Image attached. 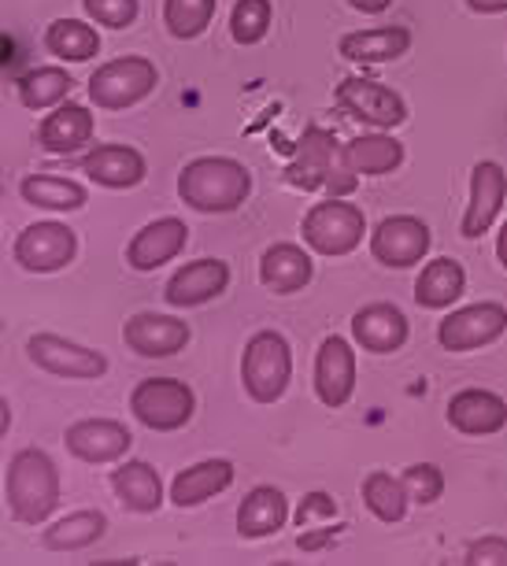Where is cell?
I'll list each match as a JSON object with an SVG mask.
<instances>
[{
  "label": "cell",
  "instance_id": "1",
  "mask_svg": "<svg viewBox=\"0 0 507 566\" xmlns=\"http://www.w3.org/2000/svg\"><path fill=\"white\" fill-rule=\"evenodd\" d=\"M248 193H252V175L230 156H200L178 175L182 205L204 211V216H230L245 205Z\"/></svg>",
  "mask_w": 507,
  "mask_h": 566
},
{
  "label": "cell",
  "instance_id": "2",
  "mask_svg": "<svg viewBox=\"0 0 507 566\" xmlns=\"http://www.w3.org/2000/svg\"><path fill=\"white\" fill-rule=\"evenodd\" d=\"M4 493H8V511L23 526H41L60 504V470L56 463L38 452V448H23L12 455L4 474Z\"/></svg>",
  "mask_w": 507,
  "mask_h": 566
},
{
  "label": "cell",
  "instance_id": "3",
  "mask_svg": "<svg viewBox=\"0 0 507 566\" xmlns=\"http://www.w3.org/2000/svg\"><path fill=\"white\" fill-rule=\"evenodd\" d=\"M289 186L297 189H319L327 186L333 197H344L355 189L360 175L344 164L338 142H333L330 130H319V126H308L304 137H300V148L293 156V164L286 167Z\"/></svg>",
  "mask_w": 507,
  "mask_h": 566
},
{
  "label": "cell",
  "instance_id": "4",
  "mask_svg": "<svg viewBox=\"0 0 507 566\" xmlns=\"http://www.w3.org/2000/svg\"><path fill=\"white\" fill-rule=\"evenodd\" d=\"M289 378H293V352L278 329H260L245 345L241 356V381L245 392L256 403H278L286 397Z\"/></svg>",
  "mask_w": 507,
  "mask_h": 566
},
{
  "label": "cell",
  "instance_id": "5",
  "mask_svg": "<svg viewBox=\"0 0 507 566\" xmlns=\"http://www.w3.org/2000/svg\"><path fill=\"white\" fill-rule=\"evenodd\" d=\"M156 63L145 56H118L90 74V101L101 112H126L156 90Z\"/></svg>",
  "mask_w": 507,
  "mask_h": 566
},
{
  "label": "cell",
  "instance_id": "6",
  "mask_svg": "<svg viewBox=\"0 0 507 566\" xmlns=\"http://www.w3.org/2000/svg\"><path fill=\"white\" fill-rule=\"evenodd\" d=\"M304 244L311 252L319 255H349L363 244V233H366V216L363 208L349 205V200L333 197V200H322L304 216Z\"/></svg>",
  "mask_w": 507,
  "mask_h": 566
},
{
  "label": "cell",
  "instance_id": "7",
  "mask_svg": "<svg viewBox=\"0 0 507 566\" xmlns=\"http://www.w3.org/2000/svg\"><path fill=\"white\" fill-rule=\"evenodd\" d=\"M131 411L134 419L148 426L156 433H175L182 430L193 411H197V397L186 381L175 378H145L137 381V389L131 392Z\"/></svg>",
  "mask_w": 507,
  "mask_h": 566
},
{
  "label": "cell",
  "instance_id": "8",
  "mask_svg": "<svg viewBox=\"0 0 507 566\" xmlns=\"http://www.w3.org/2000/svg\"><path fill=\"white\" fill-rule=\"evenodd\" d=\"M504 329H507V307L482 301V304L459 307V312H452L448 318H441L437 340L445 352H474V348H485V345H493V340H500Z\"/></svg>",
  "mask_w": 507,
  "mask_h": 566
},
{
  "label": "cell",
  "instance_id": "9",
  "mask_svg": "<svg viewBox=\"0 0 507 566\" xmlns=\"http://www.w3.org/2000/svg\"><path fill=\"white\" fill-rule=\"evenodd\" d=\"M74 252H79V238H74L71 227L63 222H34L27 227L23 233L15 238V263L23 266L30 274H52V271H63Z\"/></svg>",
  "mask_w": 507,
  "mask_h": 566
},
{
  "label": "cell",
  "instance_id": "10",
  "mask_svg": "<svg viewBox=\"0 0 507 566\" xmlns=\"http://www.w3.org/2000/svg\"><path fill=\"white\" fill-rule=\"evenodd\" d=\"M333 97H338V104L352 119L371 123L377 130H396L407 119V104L401 93L371 78H344Z\"/></svg>",
  "mask_w": 507,
  "mask_h": 566
},
{
  "label": "cell",
  "instance_id": "11",
  "mask_svg": "<svg viewBox=\"0 0 507 566\" xmlns=\"http://www.w3.org/2000/svg\"><path fill=\"white\" fill-rule=\"evenodd\" d=\"M430 244H434L430 227L415 216H390V219L377 222L374 233H371V255L377 263L396 266V271L423 263Z\"/></svg>",
  "mask_w": 507,
  "mask_h": 566
},
{
  "label": "cell",
  "instance_id": "12",
  "mask_svg": "<svg viewBox=\"0 0 507 566\" xmlns=\"http://www.w3.org/2000/svg\"><path fill=\"white\" fill-rule=\"evenodd\" d=\"M27 356H30V363H38L41 370L56 374V378L90 381V378H101L107 370V359L101 352L85 348L79 340H68L60 334H34L27 340Z\"/></svg>",
  "mask_w": 507,
  "mask_h": 566
},
{
  "label": "cell",
  "instance_id": "13",
  "mask_svg": "<svg viewBox=\"0 0 507 566\" xmlns=\"http://www.w3.org/2000/svg\"><path fill=\"white\" fill-rule=\"evenodd\" d=\"M504 197H507V170L496 164V159H482L474 164L470 170V205L463 211V222H459V233L463 238H482V233L493 230L496 216L504 208Z\"/></svg>",
  "mask_w": 507,
  "mask_h": 566
},
{
  "label": "cell",
  "instance_id": "14",
  "mask_svg": "<svg viewBox=\"0 0 507 566\" xmlns=\"http://www.w3.org/2000/svg\"><path fill=\"white\" fill-rule=\"evenodd\" d=\"M123 340H126V348L142 359H167L189 345V326L175 315L137 312L126 318Z\"/></svg>",
  "mask_w": 507,
  "mask_h": 566
},
{
  "label": "cell",
  "instance_id": "15",
  "mask_svg": "<svg viewBox=\"0 0 507 566\" xmlns=\"http://www.w3.org/2000/svg\"><path fill=\"white\" fill-rule=\"evenodd\" d=\"M63 444H68V452L74 459L101 467V463H115V459H123L126 452H131L134 437L123 422H115V419H82V422L68 426Z\"/></svg>",
  "mask_w": 507,
  "mask_h": 566
},
{
  "label": "cell",
  "instance_id": "16",
  "mask_svg": "<svg viewBox=\"0 0 507 566\" xmlns=\"http://www.w3.org/2000/svg\"><path fill=\"white\" fill-rule=\"evenodd\" d=\"M355 392V352L344 337L330 334L315 356V397L327 408H344Z\"/></svg>",
  "mask_w": 507,
  "mask_h": 566
},
{
  "label": "cell",
  "instance_id": "17",
  "mask_svg": "<svg viewBox=\"0 0 507 566\" xmlns=\"http://www.w3.org/2000/svg\"><path fill=\"white\" fill-rule=\"evenodd\" d=\"M186 241H189V230L182 219H175V216L156 219V222H148V227L137 230L134 241L126 244V263L142 274L159 271V266L170 263L182 249H186Z\"/></svg>",
  "mask_w": 507,
  "mask_h": 566
},
{
  "label": "cell",
  "instance_id": "18",
  "mask_svg": "<svg viewBox=\"0 0 507 566\" xmlns=\"http://www.w3.org/2000/svg\"><path fill=\"white\" fill-rule=\"evenodd\" d=\"M226 285H230V266L223 260H197L170 274L164 301L170 307H200L215 301V296H223Z\"/></svg>",
  "mask_w": 507,
  "mask_h": 566
},
{
  "label": "cell",
  "instance_id": "19",
  "mask_svg": "<svg viewBox=\"0 0 507 566\" xmlns=\"http://www.w3.org/2000/svg\"><path fill=\"white\" fill-rule=\"evenodd\" d=\"M352 337L363 352L390 356L407 345V318L396 304H366L352 315Z\"/></svg>",
  "mask_w": 507,
  "mask_h": 566
},
{
  "label": "cell",
  "instance_id": "20",
  "mask_svg": "<svg viewBox=\"0 0 507 566\" xmlns=\"http://www.w3.org/2000/svg\"><path fill=\"white\" fill-rule=\"evenodd\" d=\"M448 426L467 437H489L507 426V400L489 389H463L448 400Z\"/></svg>",
  "mask_w": 507,
  "mask_h": 566
},
{
  "label": "cell",
  "instance_id": "21",
  "mask_svg": "<svg viewBox=\"0 0 507 566\" xmlns=\"http://www.w3.org/2000/svg\"><path fill=\"white\" fill-rule=\"evenodd\" d=\"M82 170L104 189H134L148 175L145 156L131 145H93L82 159Z\"/></svg>",
  "mask_w": 507,
  "mask_h": 566
},
{
  "label": "cell",
  "instance_id": "22",
  "mask_svg": "<svg viewBox=\"0 0 507 566\" xmlns=\"http://www.w3.org/2000/svg\"><path fill=\"white\" fill-rule=\"evenodd\" d=\"M93 115L82 104H56L38 126V145L52 156H71L93 142Z\"/></svg>",
  "mask_w": 507,
  "mask_h": 566
},
{
  "label": "cell",
  "instance_id": "23",
  "mask_svg": "<svg viewBox=\"0 0 507 566\" xmlns=\"http://www.w3.org/2000/svg\"><path fill=\"white\" fill-rule=\"evenodd\" d=\"M311 274H315L311 255L300 249V244H289V241L271 244L260 260V282H263V290H271L275 296L300 293L311 282Z\"/></svg>",
  "mask_w": 507,
  "mask_h": 566
},
{
  "label": "cell",
  "instance_id": "24",
  "mask_svg": "<svg viewBox=\"0 0 507 566\" xmlns=\"http://www.w3.org/2000/svg\"><path fill=\"white\" fill-rule=\"evenodd\" d=\"M286 522H289V500L275 485H256L252 493H245L241 507H237V533L245 541L271 537Z\"/></svg>",
  "mask_w": 507,
  "mask_h": 566
},
{
  "label": "cell",
  "instance_id": "25",
  "mask_svg": "<svg viewBox=\"0 0 507 566\" xmlns=\"http://www.w3.org/2000/svg\"><path fill=\"white\" fill-rule=\"evenodd\" d=\"M112 489L118 504L134 511V515H153V511L164 507V482L145 459H131V463L112 470Z\"/></svg>",
  "mask_w": 507,
  "mask_h": 566
},
{
  "label": "cell",
  "instance_id": "26",
  "mask_svg": "<svg viewBox=\"0 0 507 566\" xmlns=\"http://www.w3.org/2000/svg\"><path fill=\"white\" fill-rule=\"evenodd\" d=\"M230 485H234L230 459H204V463L186 467L175 482H170V500H175L178 507H197L204 500L226 493Z\"/></svg>",
  "mask_w": 507,
  "mask_h": 566
},
{
  "label": "cell",
  "instance_id": "27",
  "mask_svg": "<svg viewBox=\"0 0 507 566\" xmlns=\"http://www.w3.org/2000/svg\"><path fill=\"white\" fill-rule=\"evenodd\" d=\"M407 49H412V30L407 27H374L341 38V56L352 63H393Z\"/></svg>",
  "mask_w": 507,
  "mask_h": 566
},
{
  "label": "cell",
  "instance_id": "28",
  "mask_svg": "<svg viewBox=\"0 0 507 566\" xmlns=\"http://www.w3.org/2000/svg\"><path fill=\"white\" fill-rule=\"evenodd\" d=\"M463 293H467V271H463V263L448 260V255L430 260L423 266V274L415 277V304L430 307V312L452 307Z\"/></svg>",
  "mask_w": 507,
  "mask_h": 566
},
{
  "label": "cell",
  "instance_id": "29",
  "mask_svg": "<svg viewBox=\"0 0 507 566\" xmlns=\"http://www.w3.org/2000/svg\"><path fill=\"white\" fill-rule=\"evenodd\" d=\"M341 156L355 175L377 178L404 164V145L390 134H363V137H352L349 145H341Z\"/></svg>",
  "mask_w": 507,
  "mask_h": 566
},
{
  "label": "cell",
  "instance_id": "30",
  "mask_svg": "<svg viewBox=\"0 0 507 566\" xmlns=\"http://www.w3.org/2000/svg\"><path fill=\"white\" fill-rule=\"evenodd\" d=\"M19 197L27 200L30 208H45V211H79L85 208V186L71 178H56V175H27L19 181Z\"/></svg>",
  "mask_w": 507,
  "mask_h": 566
},
{
  "label": "cell",
  "instance_id": "31",
  "mask_svg": "<svg viewBox=\"0 0 507 566\" xmlns=\"http://www.w3.org/2000/svg\"><path fill=\"white\" fill-rule=\"evenodd\" d=\"M15 90H19L23 108L45 112V108H56V104H63L71 97L74 78L63 67H34V71H27L23 78L15 82Z\"/></svg>",
  "mask_w": 507,
  "mask_h": 566
},
{
  "label": "cell",
  "instance_id": "32",
  "mask_svg": "<svg viewBox=\"0 0 507 566\" xmlns=\"http://www.w3.org/2000/svg\"><path fill=\"white\" fill-rule=\"evenodd\" d=\"M45 49L63 63H85L101 52V34L82 19H56L45 30Z\"/></svg>",
  "mask_w": 507,
  "mask_h": 566
},
{
  "label": "cell",
  "instance_id": "33",
  "mask_svg": "<svg viewBox=\"0 0 507 566\" xmlns=\"http://www.w3.org/2000/svg\"><path fill=\"white\" fill-rule=\"evenodd\" d=\"M107 530V518L101 511H74V515L60 518L56 526H49L41 533V544L49 552H79V548H90L93 541H101Z\"/></svg>",
  "mask_w": 507,
  "mask_h": 566
},
{
  "label": "cell",
  "instance_id": "34",
  "mask_svg": "<svg viewBox=\"0 0 507 566\" xmlns=\"http://www.w3.org/2000/svg\"><path fill=\"white\" fill-rule=\"evenodd\" d=\"M363 504L366 511L385 522V526H393V522H401L407 515V504H412V496H407V489L401 478L385 474V470H371V474L363 478Z\"/></svg>",
  "mask_w": 507,
  "mask_h": 566
},
{
  "label": "cell",
  "instance_id": "35",
  "mask_svg": "<svg viewBox=\"0 0 507 566\" xmlns=\"http://www.w3.org/2000/svg\"><path fill=\"white\" fill-rule=\"evenodd\" d=\"M219 0H164V27L170 38L193 41L211 27Z\"/></svg>",
  "mask_w": 507,
  "mask_h": 566
},
{
  "label": "cell",
  "instance_id": "36",
  "mask_svg": "<svg viewBox=\"0 0 507 566\" xmlns=\"http://www.w3.org/2000/svg\"><path fill=\"white\" fill-rule=\"evenodd\" d=\"M275 8L271 0H237L230 12V38L237 45H260L271 30Z\"/></svg>",
  "mask_w": 507,
  "mask_h": 566
},
{
  "label": "cell",
  "instance_id": "37",
  "mask_svg": "<svg viewBox=\"0 0 507 566\" xmlns=\"http://www.w3.org/2000/svg\"><path fill=\"white\" fill-rule=\"evenodd\" d=\"M401 482H404L407 496H412L415 504H437L441 493H445V478H441V470L434 463L407 467L404 474H401Z\"/></svg>",
  "mask_w": 507,
  "mask_h": 566
},
{
  "label": "cell",
  "instance_id": "38",
  "mask_svg": "<svg viewBox=\"0 0 507 566\" xmlns=\"http://www.w3.org/2000/svg\"><path fill=\"white\" fill-rule=\"evenodd\" d=\"M82 8L96 27L112 30H126L137 19V0H82Z\"/></svg>",
  "mask_w": 507,
  "mask_h": 566
},
{
  "label": "cell",
  "instance_id": "39",
  "mask_svg": "<svg viewBox=\"0 0 507 566\" xmlns=\"http://www.w3.org/2000/svg\"><path fill=\"white\" fill-rule=\"evenodd\" d=\"M467 566H507V541L504 537H482L467 548Z\"/></svg>",
  "mask_w": 507,
  "mask_h": 566
},
{
  "label": "cell",
  "instance_id": "40",
  "mask_svg": "<svg viewBox=\"0 0 507 566\" xmlns=\"http://www.w3.org/2000/svg\"><path fill=\"white\" fill-rule=\"evenodd\" d=\"M333 515H338V500L327 493H308L297 507V526L308 530L315 518H333Z\"/></svg>",
  "mask_w": 507,
  "mask_h": 566
},
{
  "label": "cell",
  "instance_id": "41",
  "mask_svg": "<svg viewBox=\"0 0 507 566\" xmlns=\"http://www.w3.org/2000/svg\"><path fill=\"white\" fill-rule=\"evenodd\" d=\"M467 8L478 15H500L507 12V0H467Z\"/></svg>",
  "mask_w": 507,
  "mask_h": 566
},
{
  "label": "cell",
  "instance_id": "42",
  "mask_svg": "<svg viewBox=\"0 0 507 566\" xmlns=\"http://www.w3.org/2000/svg\"><path fill=\"white\" fill-rule=\"evenodd\" d=\"M333 537V530H322V533H300V548H304V552H319L322 548V544H327Z\"/></svg>",
  "mask_w": 507,
  "mask_h": 566
},
{
  "label": "cell",
  "instance_id": "43",
  "mask_svg": "<svg viewBox=\"0 0 507 566\" xmlns=\"http://www.w3.org/2000/svg\"><path fill=\"white\" fill-rule=\"evenodd\" d=\"M349 4L355 8V12H363V15H382L393 0H349Z\"/></svg>",
  "mask_w": 507,
  "mask_h": 566
},
{
  "label": "cell",
  "instance_id": "44",
  "mask_svg": "<svg viewBox=\"0 0 507 566\" xmlns=\"http://www.w3.org/2000/svg\"><path fill=\"white\" fill-rule=\"evenodd\" d=\"M496 260H500V266L507 271V222L500 227V238H496Z\"/></svg>",
  "mask_w": 507,
  "mask_h": 566
}]
</instances>
